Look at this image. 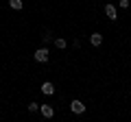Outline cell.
<instances>
[{"mask_svg":"<svg viewBox=\"0 0 131 122\" xmlns=\"http://www.w3.org/2000/svg\"><path fill=\"white\" fill-rule=\"evenodd\" d=\"M33 57H35V61H39V63H46L48 57H50V52H48V48H37Z\"/></svg>","mask_w":131,"mask_h":122,"instance_id":"cell-1","label":"cell"},{"mask_svg":"<svg viewBox=\"0 0 131 122\" xmlns=\"http://www.w3.org/2000/svg\"><path fill=\"white\" fill-rule=\"evenodd\" d=\"M70 109H72V113H83V111H85V105L81 103V100H72V103H70Z\"/></svg>","mask_w":131,"mask_h":122,"instance_id":"cell-2","label":"cell"},{"mask_svg":"<svg viewBox=\"0 0 131 122\" xmlns=\"http://www.w3.org/2000/svg\"><path fill=\"white\" fill-rule=\"evenodd\" d=\"M42 94H46V96H52V94H55V85H52L50 81L42 83Z\"/></svg>","mask_w":131,"mask_h":122,"instance_id":"cell-3","label":"cell"},{"mask_svg":"<svg viewBox=\"0 0 131 122\" xmlns=\"http://www.w3.org/2000/svg\"><path fill=\"white\" fill-rule=\"evenodd\" d=\"M39 111H42L44 118H52L55 116V109H52L50 105H39Z\"/></svg>","mask_w":131,"mask_h":122,"instance_id":"cell-4","label":"cell"},{"mask_svg":"<svg viewBox=\"0 0 131 122\" xmlns=\"http://www.w3.org/2000/svg\"><path fill=\"white\" fill-rule=\"evenodd\" d=\"M105 13H107L109 20H118V11H116L114 5H105Z\"/></svg>","mask_w":131,"mask_h":122,"instance_id":"cell-5","label":"cell"},{"mask_svg":"<svg viewBox=\"0 0 131 122\" xmlns=\"http://www.w3.org/2000/svg\"><path fill=\"white\" fill-rule=\"evenodd\" d=\"M90 42H92V46H101V44H103L101 33H92V35H90Z\"/></svg>","mask_w":131,"mask_h":122,"instance_id":"cell-6","label":"cell"},{"mask_svg":"<svg viewBox=\"0 0 131 122\" xmlns=\"http://www.w3.org/2000/svg\"><path fill=\"white\" fill-rule=\"evenodd\" d=\"M55 46L59 48V50H63V48H66V39H63V37H57V39H55Z\"/></svg>","mask_w":131,"mask_h":122,"instance_id":"cell-7","label":"cell"},{"mask_svg":"<svg viewBox=\"0 0 131 122\" xmlns=\"http://www.w3.org/2000/svg\"><path fill=\"white\" fill-rule=\"evenodd\" d=\"M11 9H22V0H9Z\"/></svg>","mask_w":131,"mask_h":122,"instance_id":"cell-8","label":"cell"},{"mask_svg":"<svg viewBox=\"0 0 131 122\" xmlns=\"http://www.w3.org/2000/svg\"><path fill=\"white\" fill-rule=\"evenodd\" d=\"M118 5H120V9H127V7H129L131 2H129V0H120V2H118Z\"/></svg>","mask_w":131,"mask_h":122,"instance_id":"cell-9","label":"cell"},{"mask_svg":"<svg viewBox=\"0 0 131 122\" xmlns=\"http://www.w3.org/2000/svg\"><path fill=\"white\" fill-rule=\"evenodd\" d=\"M37 109H39L37 103H31V105H28V111H37Z\"/></svg>","mask_w":131,"mask_h":122,"instance_id":"cell-10","label":"cell"}]
</instances>
